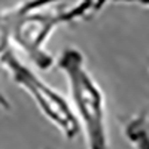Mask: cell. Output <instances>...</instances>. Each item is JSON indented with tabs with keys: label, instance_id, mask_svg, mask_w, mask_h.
Wrapping results in <instances>:
<instances>
[{
	"label": "cell",
	"instance_id": "5",
	"mask_svg": "<svg viewBox=\"0 0 149 149\" xmlns=\"http://www.w3.org/2000/svg\"><path fill=\"white\" fill-rule=\"evenodd\" d=\"M12 19H14L12 8L0 10V58L10 49L9 42L12 40ZM0 107L5 110L10 109V103L2 91H0Z\"/></svg>",
	"mask_w": 149,
	"mask_h": 149
},
{
	"label": "cell",
	"instance_id": "3",
	"mask_svg": "<svg viewBox=\"0 0 149 149\" xmlns=\"http://www.w3.org/2000/svg\"><path fill=\"white\" fill-rule=\"evenodd\" d=\"M0 64L8 70L12 81L30 94L39 110L61 131L64 139L72 140L81 133V124L73 106L63 97V94L43 82L29 66L18 60L12 49L0 58Z\"/></svg>",
	"mask_w": 149,
	"mask_h": 149
},
{
	"label": "cell",
	"instance_id": "4",
	"mask_svg": "<svg viewBox=\"0 0 149 149\" xmlns=\"http://www.w3.org/2000/svg\"><path fill=\"white\" fill-rule=\"evenodd\" d=\"M122 134L131 149H149V113L140 110L121 121Z\"/></svg>",
	"mask_w": 149,
	"mask_h": 149
},
{
	"label": "cell",
	"instance_id": "1",
	"mask_svg": "<svg viewBox=\"0 0 149 149\" xmlns=\"http://www.w3.org/2000/svg\"><path fill=\"white\" fill-rule=\"evenodd\" d=\"M104 2H22L12 6V40L40 70L54 66V57L45 46L58 27L94 17Z\"/></svg>",
	"mask_w": 149,
	"mask_h": 149
},
{
	"label": "cell",
	"instance_id": "2",
	"mask_svg": "<svg viewBox=\"0 0 149 149\" xmlns=\"http://www.w3.org/2000/svg\"><path fill=\"white\" fill-rule=\"evenodd\" d=\"M57 66L67 78L73 110L84 130L86 149H109L104 95L86 69L82 52L72 46L66 48Z\"/></svg>",
	"mask_w": 149,
	"mask_h": 149
}]
</instances>
